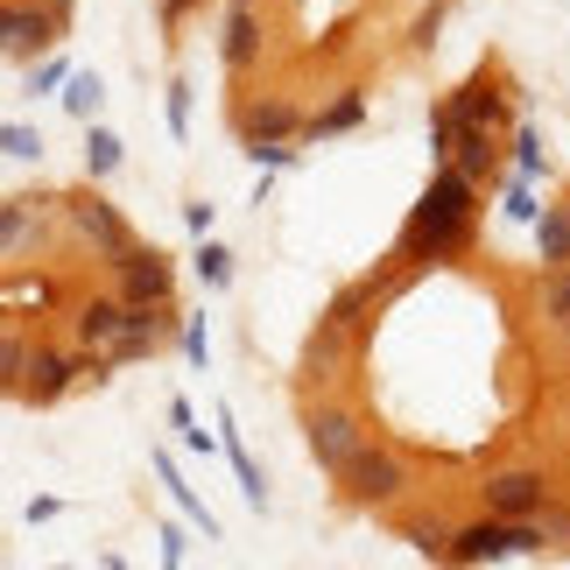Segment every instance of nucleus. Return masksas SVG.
Masks as SVG:
<instances>
[{
	"instance_id": "c9c22d12",
	"label": "nucleus",
	"mask_w": 570,
	"mask_h": 570,
	"mask_svg": "<svg viewBox=\"0 0 570 570\" xmlns=\"http://www.w3.org/2000/svg\"><path fill=\"white\" fill-rule=\"evenodd\" d=\"M163 563H184V529H163Z\"/></svg>"
},
{
	"instance_id": "6ab92c4d",
	"label": "nucleus",
	"mask_w": 570,
	"mask_h": 570,
	"mask_svg": "<svg viewBox=\"0 0 570 570\" xmlns=\"http://www.w3.org/2000/svg\"><path fill=\"white\" fill-rule=\"evenodd\" d=\"M114 169H120V135H114V127H85V177H114Z\"/></svg>"
},
{
	"instance_id": "58836bf2",
	"label": "nucleus",
	"mask_w": 570,
	"mask_h": 570,
	"mask_svg": "<svg viewBox=\"0 0 570 570\" xmlns=\"http://www.w3.org/2000/svg\"><path fill=\"white\" fill-rule=\"evenodd\" d=\"M233 8H254V0H233Z\"/></svg>"
},
{
	"instance_id": "5701e85b",
	"label": "nucleus",
	"mask_w": 570,
	"mask_h": 570,
	"mask_svg": "<svg viewBox=\"0 0 570 570\" xmlns=\"http://www.w3.org/2000/svg\"><path fill=\"white\" fill-rule=\"evenodd\" d=\"M366 303H374V275H366V282H353V289H338V296H332V311H324V324H338V332H353Z\"/></svg>"
},
{
	"instance_id": "f03ea898",
	"label": "nucleus",
	"mask_w": 570,
	"mask_h": 570,
	"mask_svg": "<svg viewBox=\"0 0 570 570\" xmlns=\"http://www.w3.org/2000/svg\"><path fill=\"white\" fill-rule=\"evenodd\" d=\"M550 550V521H508V514H487L472 529L451 535L444 563H500V557H542Z\"/></svg>"
},
{
	"instance_id": "2f4dec72",
	"label": "nucleus",
	"mask_w": 570,
	"mask_h": 570,
	"mask_svg": "<svg viewBox=\"0 0 570 570\" xmlns=\"http://www.w3.org/2000/svg\"><path fill=\"white\" fill-rule=\"evenodd\" d=\"M205 353H212V338H205V317H184V360H190V366H205Z\"/></svg>"
},
{
	"instance_id": "7c9ffc66",
	"label": "nucleus",
	"mask_w": 570,
	"mask_h": 570,
	"mask_svg": "<svg viewBox=\"0 0 570 570\" xmlns=\"http://www.w3.org/2000/svg\"><path fill=\"white\" fill-rule=\"evenodd\" d=\"M63 71H71L63 57H42L36 71H29V92H57V85H63Z\"/></svg>"
},
{
	"instance_id": "7ed1b4c3",
	"label": "nucleus",
	"mask_w": 570,
	"mask_h": 570,
	"mask_svg": "<svg viewBox=\"0 0 570 570\" xmlns=\"http://www.w3.org/2000/svg\"><path fill=\"white\" fill-rule=\"evenodd\" d=\"M332 479L345 487V500H353V508H394V500L409 493V458L366 436V444H360L353 458H345V465H338Z\"/></svg>"
},
{
	"instance_id": "1a4fd4ad",
	"label": "nucleus",
	"mask_w": 570,
	"mask_h": 570,
	"mask_svg": "<svg viewBox=\"0 0 570 570\" xmlns=\"http://www.w3.org/2000/svg\"><path fill=\"white\" fill-rule=\"evenodd\" d=\"M50 205L57 197H0V261L36 254L50 239Z\"/></svg>"
},
{
	"instance_id": "473e14b6",
	"label": "nucleus",
	"mask_w": 570,
	"mask_h": 570,
	"mask_svg": "<svg viewBox=\"0 0 570 570\" xmlns=\"http://www.w3.org/2000/svg\"><path fill=\"white\" fill-rule=\"evenodd\" d=\"M508 218H521V226H529V218H535V197H529V177H514V184H508Z\"/></svg>"
},
{
	"instance_id": "a211bd4d",
	"label": "nucleus",
	"mask_w": 570,
	"mask_h": 570,
	"mask_svg": "<svg viewBox=\"0 0 570 570\" xmlns=\"http://www.w3.org/2000/svg\"><path fill=\"white\" fill-rule=\"evenodd\" d=\"M338 366H345V332H338V324H317L311 353H303V374H311L317 387H332V381H338Z\"/></svg>"
},
{
	"instance_id": "4c0bfd02",
	"label": "nucleus",
	"mask_w": 570,
	"mask_h": 570,
	"mask_svg": "<svg viewBox=\"0 0 570 570\" xmlns=\"http://www.w3.org/2000/svg\"><path fill=\"white\" fill-rule=\"evenodd\" d=\"M29 8H42V14H57V21H71V0H29Z\"/></svg>"
},
{
	"instance_id": "4be33fe9",
	"label": "nucleus",
	"mask_w": 570,
	"mask_h": 570,
	"mask_svg": "<svg viewBox=\"0 0 570 570\" xmlns=\"http://www.w3.org/2000/svg\"><path fill=\"white\" fill-rule=\"evenodd\" d=\"M99 99H106V85L92 71H63V106H71L78 120H92L99 114Z\"/></svg>"
},
{
	"instance_id": "2eb2a0df",
	"label": "nucleus",
	"mask_w": 570,
	"mask_h": 570,
	"mask_svg": "<svg viewBox=\"0 0 570 570\" xmlns=\"http://www.w3.org/2000/svg\"><path fill=\"white\" fill-rule=\"evenodd\" d=\"M218 57H226V71H254V57H261V21H254V8H233L226 14V42H218Z\"/></svg>"
},
{
	"instance_id": "a878e982",
	"label": "nucleus",
	"mask_w": 570,
	"mask_h": 570,
	"mask_svg": "<svg viewBox=\"0 0 570 570\" xmlns=\"http://www.w3.org/2000/svg\"><path fill=\"white\" fill-rule=\"evenodd\" d=\"M0 156L36 163V156H42V135H36V127H21V120H8V127H0Z\"/></svg>"
},
{
	"instance_id": "dca6fc26",
	"label": "nucleus",
	"mask_w": 570,
	"mask_h": 570,
	"mask_svg": "<svg viewBox=\"0 0 570 570\" xmlns=\"http://www.w3.org/2000/svg\"><path fill=\"white\" fill-rule=\"evenodd\" d=\"M156 479H163V487H169V500H177V508L197 521V529H205V542H218V514L205 508V500H197L190 487H184V472H177V458H169V451H156Z\"/></svg>"
},
{
	"instance_id": "393cba45",
	"label": "nucleus",
	"mask_w": 570,
	"mask_h": 570,
	"mask_svg": "<svg viewBox=\"0 0 570 570\" xmlns=\"http://www.w3.org/2000/svg\"><path fill=\"white\" fill-rule=\"evenodd\" d=\"M21 366H29V338H21V332H0V394L21 387Z\"/></svg>"
},
{
	"instance_id": "39448f33",
	"label": "nucleus",
	"mask_w": 570,
	"mask_h": 570,
	"mask_svg": "<svg viewBox=\"0 0 570 570\" xmlns=\"http://www.w3.org/2000/svg\"><path fill=\"white\" fill-rule=\"evenodd\" d=\"M57 205H63V226H71V233H78V239H85V247H92L99 261H120L127 247H135V226H127V218H120L114 205H106L99 190L57 197Z\"/></svg>"
},
{
	"instance_id": "ddd939ff",
	"label": "nucleus",
	"mask_w": 570,
	"mask_h": 570,
	"mask_svg": "<svg viewBox=\"0 0 570 570\" xmlns=\"http://www.w3.org/2000/svg\"><path fill=\"white\" fill-rule=\"evenodd\" d=\"M535 261L542 268H570V205H535Z\"/></svg>"
},
{
	"instance_id": "423d86ee",
	"label": "nucleus",
	"mask_w": 570,
	"mask_h": 570,
	"mask_svg": "<svg viewBox=\"0 0 570 570\" xmlns=\"http://www.w3.org/2000/svg\"><path fill=\"white\" fill-rule=\"evenodd\" d=\"M303 430H311V458H317V472H338L345 458H353L366 436H374V430L360 423V409H345V402L311 409V423H303Z\"/></svg>"
},
{
	"instance_id": "cd10ccee",
	"label": "nucleus",
	"mask_w": 570,
	"mask_h": 570,
	"mask_svg": "<svg viewBox=\"0 0 570 570\" xmlns=\"http://www.w3.org/2000/svg\"><path fill=\"white\" fill-rule=\"evenodd\" d=\"M514 169H521V177H542V169H550V163H542V135H535V127H514Z\"/></svg>"
},
{
	"instance_id": "9d476101",
	"label": "nucleus",
	"mask_w": 570,
	"mask_h": 570,
	"mask_svg": "<svg viewBox=\"0 0 570 570\" xmlns=\"http://www.w3.org/2000/svg\"><path fill=\"white\" fill-rule=\"evenodd\" d=\"M63 21L29 8V0H0V57H42Z\"/></svg>"
},
{
	"instance_id": "0eeeda50",
	"label": "nucleus",
	"mask_w": 570,
	"mask_h": 570,
	"mask_svg": "<svg viewBox=\"0 0 570 570\" xmlns=\"http://www.w3.org/2000/svg\"><path fill=\"white\" fill-rule=\"evenodd\" d=\"M114 268V282H120V303H169V289H177V268H169V254H156V247H127L120 261H106Z\"/></svg>"
},
{
	"instance_id": "f257e3e1",
	"label": "nucleus",
	"mask_w": 570,
	"mask_h": 570,
	"mask_svg": "<svg viewBox=\"0 0 570 570\" xmlns=\"http://www.w3.org/2000/svg\"><path fill=\"white\" fill-rule=\"evenodd\" d=\"M479 233V184L458 163H436V177L423 190V205L409 212L402 239H394V261L409 268H430V261H458Z\"/></svg>"
},
{
	"instance_id": "bb28decb",
	"label": "nucleus",
	"mask_w": 570,
	"mask_h": 570,
	"mask_svg": "<svg viewBox=\"0 0 570 570\" xmlns=\"http://www.w3.org/2000/svg\"><path fill=\"white\" fill-rule=\"evenodd\" d=\"M197 275H205V289H226V282H233V254L218 247V239H205V247H197Z\"/></svg>"
},
{
	"instance_id": "c756f323",
	"label": "nucleus",
	"mask_w": 570,
	"mask_h": 570,
	"mask_svg": "<svg viewBox=\"0 0 570 570\" xmlns=\"http://www.w3.org/2000/svg\"><path fill=\"white\" fill-rule=\"evenodd\" d=\"M247 156H254L261 169H289V163H296V148H289V141H247Z\"/></svg>"
},
{
	"instance_id": "20e7f679",
	"label": "nucleus",
	"mask_w": 570,
	"mask_h": 570,
	"mask_svg": "<svg viewBox=\"0 0 570 570\" xmlns=\"http://www.w3.org/2000/svg\"><path fill=\"white\" fill-rule=\"evenodd\" d=\"M78 381H106V360L99 353H57V345H29V366H21V402H36V409H50V402H63Z\"/></svg>"
},
{
	"instance_id": "aec40b11",
	"label": "nucleus",
	"mask_w": 570,
	"mask_h": 570,
	"mask_svg": "<svg viewBox=\"0 0 570 570\" xmlns=\"http://www.w3.org/2000/svg\"><path fill=\"white\" fill-rule=\"evenodd\" d=\"M218 444H226V458H233V472H239V487H247V500L254 508H268V493H261V472H254V458H247V444H239V430H233V415H218Z\"/></svg>"
},
{
	"instance_id": "4468645a",
	"label": "nucleus",
	"mask_w": 570,
	"mask_h": 570,
	"mask_svg": "<svg viewBox=\"0 0 570 570\" xmlns=\"http://www.w3.org/2000/svg\"><path fill=\"white\" fill-rule=\"evenodd\" d=\"M296 127H303V114L289 99H261L247 120H239V135L247 141H296Z\"/></svg>"
},
{
	"instance_id": "f704fd0d",
	"label": "nucleus",
	"mask_w": 570,
	"mask_h": 570,
	"mask_svg": "<svg viewBox=\"0 0 570 570\" xmlns=\"http://www.w3.org/2000/svg\"><path fill=\"white\" fill-rule=\"evenodd\" d=\"M184 218H190V233H197V239L212 233V205H184Z\"/></svg>"
},
{
	"instance_id": "f8f14e48",
	"label": "nucleus",
	"mask_w": 570,
	"mask_h": 570,
	"mask_svg": "<svg viewBox=\"0 0 570 570\" xmlns=\"http://www.w3.org/2000/svg\"><path fill=\"white\" fill-rule=\"evenodd\" d=\"M451 106H458V120L465 127H487V135H500V127H514V106H508V92H500V85L479 71L465 92H451Z\"/></svg>"
},
{
	"instance_id": "6e6552de",
	"label": "nucleus",
	"mask_w": 570,
	"mask_h": 570,
	"mask_svg": "<svg viewBox=\"0 0 570 570\" xmlns=\"http://www.w3.org/2000/svg\"><path fill=\"white\" fill-rule=\"evenodd\" d=\"M542 508H550V479H542L535 465H508L487 479V514H508V521H535Z\"/></svg>"
},
{
	"instance_id": "e433bc0d",
	"label": "nucleus",
	"mask_w": 570,
	"mask_h": 570,
	"mask_svg": "<svg viewBox=\"0 0 570 570\" xmlns=\"http://www.w3.org/2000/svg\"><path fill=\"white\" fill-rule=\"evenodd\" d=\"M190 8H197V0H163V29H177V21H184Z\"/></svg>"
},
{
	"instance_id": "9b49d317",
	"label": "nucleus",
	"mask_w": 570,
	"mask_h": 570,
	"mask_svg": "<svg viewBox=\"0 0 570 570\" xmlns=\"http://www.w3.org/2000/svg\"><path fill=\"white\" fill-rule=\"evenodd\" d=\"M127 317H135V303H120V296H92V303H78V317H71L78 353H106V345L127 332Z\"/></svg>"
},
{
	"instance_id": "f3484780",
	"label": "nucleus",
	"mask_w": 570,
	"mask_h": 570,
	"mask_svg": "<svg viewBox=\"0 0 570 570\" xmlns=\"http://www.w3.org/2000/svg\"><path fill=\"white\" fill-rule=\"evenodd\" d=\"M360 120H366V99H360V92H338L332 106H324V114L303 120L296 135H303V141H324V135H345V127H360Z\"/></svg>"
},
{
	"instance_id": "c85d7f7f",
	"label": "nucleus",
	"mask_w": 570,
	"mask_h": 570,
	"mask_svg": "<svg viewBox=\"0 0 570 570\" xmlns=\"http://www.w3.org/2000/svg\"><path fill=\"white\" fill-rule=\"evenodd\" d=\"M169 135H177V141L190 135V85H184V78L169 85Z\"/></svg>"
},
{
	"instance_id": "72a5a7b5",
	"label": "nucleus",
	"mask_w": 570,
	"mask_h": 570,
	"mask_svg": "<svg viewBox=\"0 0 570 570\" xmlns=\"http://www.w3.org/2000/svg\"><path fill=\"white\" fill-rule=\"evenodd\" d=\"M57 508H63V500H50V493H36V500H29V521H57Z\"/></svg>"
},
{
	"instance_id": "412c9836",
	"label": "nucleus",
	"mask_w": 570,
	"mask_h": 570,
	"mask_svg": "<svg viewBox=\"0 0 570 570\" xmlns=\"http://www.w3.org/2000/svg\"><path fill=\"white\" fill-rule=\"evenodd\" d=\"M542 317L570 332V268H542Z\"/></svg>"
},
{
	"instance_id": "b1692460",
	"label": "nucleus",
	"mask_w": 570,
	"mask_h": 570,
	"mask_svg": "<svg viewBox=\"0 0 570 570\" xmlns=\"http://www.w3.org/2000/svg\"><path fill=\"white\" fill-rule=\"evenodd\" d=\"M409 550L415 557H430V563H444V550H451V529H444V521H409Z\"/></svg>"
}]
</instances>
